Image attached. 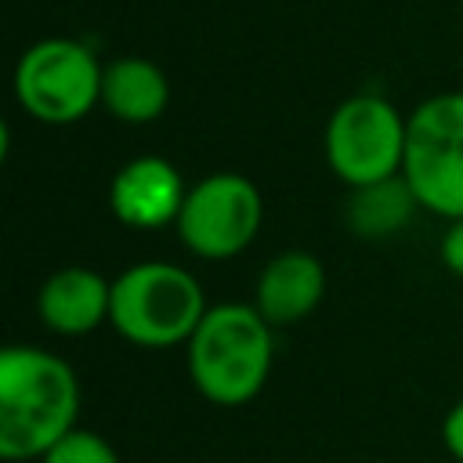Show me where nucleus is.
<instances>
[{"instance_id": "15", "label": "nucleus", "mask_w": 463, "mask_h": 463, "mask_svg": "<svg viewBox=\"0 0 463 463\" xmlns=\"http://www.w3.org/2000/svg\"><path fill=\"white\" fill-rule=\"evenodd\" d=\"M441 441H445L449 456L463 463V402H456L445 412V420H441Z\"/></svg>"}, {"instance_id": "12", "label": "nucleus", "mask_w": 463, "mask_h": 463, "mask_svg": "<svg viewBox=\"0 0 463 463\" xmlns=\"http://www.w3.org/2000/svg\"><path fill=\"white\" fill-rule=\"evenodd\" d=\"M412 210H420V203L409 192L405 177H391L380 184L354 188V199L347 206V221L358 235L383 239V235H394L402 224H409Z\"/></svg>"}, {"instance_id": "10", "label": "nucleus", "mask_w": 463, "mask_h": 463, "mask_svg": "<svg viewBox=\"0 0 463 463\" xmlns=\"http://www.w3.org/2000/svg\"><path fill=\"white\" fill-rule=\"evenodd\" d=\"M36 311L43 326L58 336L94 333L112 315V282L83 264L58 268L43 279L36 293Z\"/></svg>"}, {"instance_id": "2", "label": "nucleus", "mask_w": 463, "mask_h": 463, "mask_svg": "<svg viewBox=\"0 0 463 463\" xmlns=\"http://www.w3.org/2000/svg\"><path fill=\"white\" fill-rule=\"evenodd\" d=\"M192 387L213 405H246L271 373L275 340L253 304H213L184 344Z\"/></svg>"}, {"instance_id": "1", "label": "nucleus", "mask_w": 463, "mask_h": 463, "mask_svg": "<svg viewBox=\"0 0 463 463\" xmlns=\"http://www.w3.org/2000/svg\"><path fill=\"white\" fill-rule=\"evenodd\" d=\"M80 416V383L65 358L33 344L0 354V456L7 463L43 459Z\"/></svg>"}, {"instance_id": "14", "label": "nucleus", "mask_w": 463, "mask_h": 463, "mask_svg": "<svg viewBox=\"0 0 463 463\" xmlns=\"http://www.w3.org/2000/svg\"><path fill=\"white\" fill-rule=\"evenodd\" d=\"M441 264L452 271V275H459L463 279V217H456V221H449V228H445V235H441Z\"/></svg>"}, {"instance_id": "5", "label": "nucleus", "mask_w": 463, "mask_h": 463, "mask_svg": "<svg viewBox=\"0 0 463 463\" xmlns=\"http://www.w3.org/2000/svg\"><path fill=\"white\" fill-rule=\"evenodd\" d=\"M98 54L72 36H47L22 51L14 65V101L36 123L65 127L101 105Z\"/></svg>"}, {"instance_id": "7", "label": "nucleus", "mask_w": 463, "mask_h": 463, "mask_svg": "<svg viewBox=\"0 0 463 463\" xmlns=\"http://www.w3.org/2000/svg\"><path fill=\"white\" fill-rule=\"evenodd\" d=\"M260 221H264L260 188L246 174L217 170L188 188L174 228L188 253L203 260H228L257 239Z\"/></svg>"}, {"instance_id": "3", "label": "nucleus", "mask_w": 463, "mask_h": 463, "mask_svg": "<svg viewBox=\"0 0 463 463\" xmlns=\"http://www.w3.org/2000/svg\"><path fill=\"white\" fill-rule=\"evenodd\" d=\"M203 315H206L203 286L181 264L141 260L112 279L109 326L134 347L159 351V347L188 344Z\"/></svg>"}, {"instance_id": "8", "label": "nucleus", "mask_w": 463, "mask_h": 463, "mask_svg": "<svg viewBox=\"0 0 463 463\" xmlns=\"http://www.w3.org/2000/svg\"><path fill=\"white\" fill-rule=\"evenodd\" d=\"M184 181L177 166L163 156H137L123 163L109 184V206L119 224L152 232L163 224H177V213L184 206Z\"/></svg>"}, {"instance_id": "6", "label": "nucleus", "mask_w": 463, "mask_h": 463, "mask_svg": "<svg viewBox=\"0 0 463 463\" xmlns=\"http://www.w3.org/2000/svg\"><path fill=\"white\" fill-rule=\"evenodd\" d=\"M409 116L383 94L344 98L326 123V163L347 188L402 177Z\"/></svg>"}, {"instance_id": "9", "label": "nucleus", "mask_w": 463, "mask_h": 463, "mask_svg": "<svg viewBox=\"0 0 463 463\" xmlns=\"http://www.w3.org/2000/svg\"><path fill=\"white\" fill-rule=\"evenodd\" d=\"M326 297V268L307 250L275 253L253 286V307L268 318L271 329L304 322Z\"/></svg>"}, {"instance_id": "13", "label": "nucleus", "mask_w": 463, "mask_h": 463, "mask_svg": "<svg viewBox=\"0 0 463 463\" xmlns=\"http://www.w3.org/2000/svg\"><path fill=\"white\" fill-rule=\"evenodd\" d=\"M40 463H119V452H116L112 441L101 438L98 430L76 427V430H69L54 449H47Z\"/></svg>"}, {"instance_id": "4", "label": "nucleus", "mask_w": 463, "mask_h": 463, "mask_svg": "<svg viewBox=\"0 0 463 463\" xmlns=\"http://www.w3.org/2000/svg\"><path fill=\"white\" fill-rule=\"evenodd\" d=\"M402 177L420 210L463 217V90L423 98L409 112Z\"/></svg>"}, {"instance_id": "11", "label": "nucleus", "mask_w": 463, "mask_h": 463, "mask_svg": "<svg viewBox=\"0 0 463 463\" xmlns=\"http://www.w3.org/2000/svg\"><path fill=\"white\" fill-rule=\"evenodd\" d=\"M170 105L166 72L137 54H123L105 61L101 72V109L123 123H152Z\"/></svg>"}]
</instances>
